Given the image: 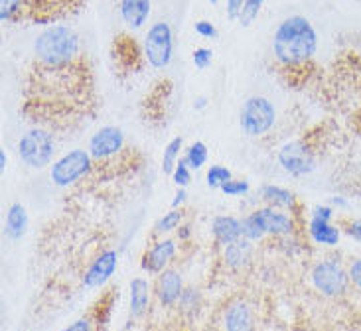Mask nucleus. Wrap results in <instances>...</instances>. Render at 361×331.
<instances>
[{
    "label": "nucleus",
    "mask_w": 361,
    "mask_h": 331,
    "mask_svg": "<svg viewBox=\"0 0 361 331\" xmlns=\"http://www.w3.org/2000/svg\"><path fill=\"white\" fill-rule=\"evenodd\" d=\"M97 111L95 75L68 26H49L34 44L22 113L46 130H71Z\"/></svg>",
    "instance_id": "nucleus-1"
},
{
    "label": "nucleus",
    "mask_w": 361,
    "mask_h": 331,
    "mask_svg": "<svg viewBox=\"0 0 361 331\" xmlns=\"http://www.w3.org/2000/svg\"><path fill=\"white\" fill-rule=\"evenodd\" d=\"M318 48V36L304 16H290L274 32L273 49L276 61L286 69L304 68Z\"/></svg>",
    "instance_id": "nucleus-2"
},
{
    "label": "nucleus",
    "mask_w": 361,
    "mask_h": 331,
    "mask_svg": "<svg viewBox=\"0 0 361 331\" xmlns=\"http://www.w3.org/2000/svg\"><path fill=\"white\" fill-rule=\"evenodd\" d=\"M87 0H24L20 6L18 20H30L34 24H51L75 14Z\"/></svg>",
    "instance_id": "nucleus-3"
},
{
    "label": "nucleus",
    "mask_w": 361,
    "mask_h": 331,
    "mask_svg": "<svg viewBox=\"0 0 361 331\" xmlns=\"http://www.w3.org/2000/svg\"><path fill=\"white\" fill-rule=\"evenodd\" d=\"M130 148L125 146V135L117 127H103L89 140V154L95 162L93 170L115 166V158H123Z\"/></svg>",
    "instance_id": "nucleus-4"
},
{
    "label": "nucleus",
    "mask_w": 361,
    "mask_h": 331,
    "mask_svg": "<svg viewBox=\"0 0 361 331\" xmlns=\"http://www.w3.org/2000/svg\"><path fill=\"white\" fill-rule=\"evenodd\" d=\"M56 152V142L46 128H32L18 142V154L22 162L30 168H46Z\"/></svg>",
    "instance_id": "nucleus-5"
},
{
    "label": "nucleus",
    "mask_w": 361,
    "mask_h": 331,
    "mask_svg": "<svg viewBox=\"0 0 361 331\" xmlns=\"http://www.w3.org/2000/svg\"><path fill=\"white\" fill-rule=\"evenodd\" d=\"M95 168V162L89 152L85 150H71L69 154L61 156L58 162H54L51 170H49V177L51 182L59 187H66L83 180L85 175L91 174Z\"/></svg>",
    "instance_id": "nucleus-6"
},
{
    "label": "nucleus",
    "mask_w": 361,
    "mask_h": 331,
    "mask_svg": "<svg viewBox=\"0 0 361 331\" xmlns=\"http://www.w3.org/2000/svg\"><path fill=\"white\" fill-rule=\"evenodd\" d=\"M274 118L276 113L269 99L251 97L247 99L241 111V128L247 137H263L273 128Z\"/></svg>",
    "instance_id": "nucleus-7"
},
{
    "label": "nucleus",
    "mask_w": 361,
    "mask_h": 331,
    "mask_svg": "<svg viewBox=\"0 0 361 331\" xmlns=\"http://www.w3.org/2000/svg\"><path fill=\"white\" fill-rule=\"evenodd\" d=\"M312 284L318 292L328 298H338L348 292L350 273H345L342 264L334 261H322L312 268Z\"/></svg>",
    "instance_id": "nucleus-8"
},
{
    "label": "nucleus",
    "mask_w": 361,
    "mask_h": 331,
    "mask_svg": "<svg viewBox=\"0 0 361 331\" xmlns=\"http://www.w3.org/2000/svg\"><path fill=\"white\" fill-rule=\"evenodd\" d=\"M172 30L166 22H157L148 30L147 42H145V56L152 68L164 69L172 59Z\"/></svg>",
    "instance_id": "nucleus-9"
},
{
    "label": "nucleus",
    "mask_w": 361,
    "mask_h": 331,
    "mask_svg": "<svg viewBox=\"0 0 361 331\" xmlns=\"http://www.w3.org/2000/svg\"><path fill=\"white\" fill-rule=\"evenodd\" d=\"M279 164L293 175L310 174L314 170V154L304 142H288L279 150Z\"/></svg>",
    "instance_id": "nucleus-10"
},
{
    "label": "nucleus",
    "mask_w": 361,
    "mask_h": 331,
    "mask_svg": "<svg viewBox=\"0 0 361 331\" xmlns=\"http://www.w3.org/2000/svg\"><path fill=\"white\" fill-rule=\"evenodd\" d=\"M117 261L118 256L115 251H105L95 263L89 266V270L85 273V278H83V284H85L87 288L103 286V284L107 282L109 278L113 276V273H115Z\"/></svg>",
    "instance_id": "nucleus-11"
},
{
    "label": "nucleus",
    "mask_w": 361,
    "mask_h": 331,
    "mask_svg": "<svg viewBox=\"0 0 361 331\" xmlns=\"http://www.w3.org/2000/svg\"><path fill=\"white\" fill-rule=\"evenodd\" d=\"M255 217H257V221L259 225L263 227L264 235L271 233V235H290L294 229L293 219L288 217V215L279 213V211H274L271 207H264V209H257L255 211Z\"/></svg>",
    "instance_id": "nucleus-12"
},
{
    "label": "nucleus",
    "mask_w": 361,
    "mask_h": 331,
    "mask_svg": "<svg viewBox=\"0 0 361 331\" xmlns=\"http://www.w3.org/2000/svg\"><path fill=\"white\" fill-rule=\"evenodd\" d=\"M158 300L164 306H174V304L182 298L184 294V284H182V276L176 270H164L158 278Z\"/></svg>",
    "instance_id": "nucleus-13"
},
{
    "label": "nucleus",
    "mask_w": 361,
    "mask_h": 331,
    "mask_svg": "<svg viewBox=\"0 0 361 331\" xmlns=\"http://www.w3.org/2000/svg\"><path fill=\"white\" fill-rule=\"evenodd\" d=\"M176 254V244L174 241H160L157 243L147 254H145V263H142V268L148 270V273H162L164 266H166Z\"/></svg>",
    "instance_id": "nucleus-14"
},
{
    "label": "nucleus",
    "mask_w": 361,
    "mask_h": 331,
    "mask_svg": "<svg viewBox=\"0 0 361 331\" xmlns=\"http://www.w3.org/2000/svg\"><path fill=\"white\" fill-rule=\"evenodd\" d=\"M225 331H253L255 320L251 308L245 302H233L224 318Z\"/></svg>",
    "instance_id": "nucleus-15"
},
{
    "label": "nucleus",
    "mask_w": 361,
    "mask_h": 331,
    "mask_svg": "<svg viewBox=\"0 0 361 331\" xmlns=\"http://www.w3.org/2000/svg\"><path fill=\"white\" fill-rule=\"evenodd\" d=\"M212 233H214L217 243L227 246V244L241 239V235H243L241 233V221L235 217H227V215L215 217L214 223H212Z\"/></svg>",
    "instance_id": "nucleus-16"
},
{
    "label": "nucleus",
    "mask_w": 361,
    "mask_h": 331,
    "mask_svg": "<svg viewBox=\"0 0 361 331\" xmlns=\"http://www.w3.org/2000/svg\"><path fill=\"white\" fill-rule=\"evenodd\" d=\"M115 59L128 71L140 69V49H138L137 42L128 36H118L115 39Z\"/></svg>",
    "instance_id": "nucleus-17"
},
{
    "label": "nucleus",
    "mask_w": 361,
    "mask_h": 331,
    "mask_svg": "<svg viewBox=\"0 0 361 331\" xmlns=\"http://www.w3.org/2000/svg\"><path fill=\"white\" fill-rule=\"evenodd\" d=\"M121 16L127 26L138 30L150 16V0H121Z\"/></svg>",
    "instance_id": "nucleus-18"
},
{
    "label": "nucleus",
    "mask_w": 361,
    "mask_h": 331,
    "mask_svg": "<svg viewBox=\"0 0 361 331\" xmlns=\"http://www.w3.org/2000/svg\"><path fill=\"white\" fill-rule=\"evenodd\" d=\"M308 231H310V237L314 239V243L324 244V246H336V244L340 243V229L338 227H334L330 221H320V219H310V227H308Z\"/></svg>",
    "instance_id": "nucleus-19"
},
{
    "label": "nucleus",
    "mask_w": 361,
    "mask_h": 331,
    "mask_svg": "<svg viewBox=\"0 0 361 331\" xmlns=\"http://www.w3.org/2000/svg\"><path fill=\"white\" fill-rule=\"evenodd\" d=\"M251 256H253V246H251V241H247V239H239V241L225 246V263L235 270L247 266Z\"/></svg>",
    "instance_id": "nucleus-20"
},
{
    "label": "nucleus",
    "mask_w": 361,
    "mask_h": 331,
    "mask_svg": "<svg viewBox=\"0 0 361 331\" xmlns=\"http://www.w3.org/2000/svg\"><path fill=\"white\" fill-rule=\"evenodd\" d=\"M28 229V213L20 204L10 205L6 213V235L10 239H20Z\"/></svg>",
    "instance_id": "nucleus-21"
},
{
    "label": "nucleus",
    "mask_w": 361,
    "mask_h": 331,
    "mask_svg": "<svg viewBox=\"0 0 361 331\" xmlns=\"http://www.w3.org/2000/svg\"><path fill=\"white\" fill-rule=\"evenodd\" d=\"M148 308V282L145 278H135L130 282V316L140 318Z\"/></svg>",
    "instance_id": "nucleus-22"
},
{
    "label": "nucleus",
    "mask_w": 361,
    "mask_h": 331,
    "mask_svg": "<svg viewBox=\"0 0 361 331\" xmlns=\"http://www.w3.org/2000/svg\"><path fill=\"white\" fill-rule=\"evenodd\" d=\"M261 195H263L264 201L273 207H294V204H296L293 192L284 189L281 185H263Z\"/></svg>",
    "instance_id": "nucleus-23"
},
{
    "label": "nucleus",
    "mask_w": 361,
    "mask_h": 331,
    "mask_svg": "<svg viewBox=\"0 0 361 331\" xmlns=\"http://www.w3.org/2000/svg\"><path fill=\"white\" fill-rule=\"evenodd\" d=\"M182 144H184V140H182V137H178L174 140H170L168 146L164 148V156H162V172L164 174H172L174 172V168L180 162L178 158H180Z\"/></svg>",
    "instance_id": "nucleus-24"
},
{
    "label": "nucleus",
    "mask_w": 361,
    "mask_h": 331,
    "mask_svg": "<svg viewBox=\"0 0 361 331\" xmlns=\"http://www.w3.org/2000/svg\"><path fill=\"white\" fill-rule=\"evenodd\" d=\"M184 160L192 170H200L207 162V146H205L204 142H200V140L194 142V144H190V148L185 150Z\"/></svg>",
    "instance_id": "nucleus-25"
},
{
    "label": "nucleus",
    "mask_w": 361,
    "mask_h": 331,
    "mask_svg": "<svg viewBox=\"0 0 361 331\" xmlns=\"http://www.w3.org/2000/svg\"><path fill=\"white\" fill-rule=\"evenodd\" d=\"M205 180H207V185H209V187H221V185L227 184L229 180H233V175H231V172H229L225 166L215 164L207 170Z\"/></svg>",
    "instance_id": "nucleus-26"
},
{
    "label": "nucleus",
    "mask_w": 361,
    "mask_h": 331,
    "mask_svg": "<svg viewBox=\"0 0 361 331\" xmlns=\"http://www.w3.org/2000/svg\"><path fill=\"white\" fill-rule=\"evenodd\" d=\"M241 233L247 241H259V239H263V227L259 225L257 221V217L253 213L247 215L243 221H241Z\"/></svg>",
    "instance_id": "nucleus-27"
},
{
    "label": "nucleus",
    "mask_w": 361,
    "mask_h": 331,
    "mask_svg": "<svg viewBox=\"0 0 361 331\" xmlns=\"http://www.w3.org/2000/svg\"><path fill=\"white\" fill-rule=\"evenodd\" d=\"M264 0H245L243 8L239 12V22H241V26H249L251 22H253L257 16H259V12L263 8Z\"/></svg>",
    "instance_id": "nucleus-28"
},
{
    "label": "nucleus",
    "mask_w": 361,
    "mask_h": 331,
    "mask_svg": "<svg viewBox=\"0 0 361 331\" xmlns=\"http://www.w3.org/2000/svg\"><path fill=\"white\" fill-rule=\"evenodd\" d=\"M22 2H24V0H0V20H2V22L18 20Z\"/></svg>",
    "instance_id": "nucleus-29"
},
{
    "label": "nucleus",
    "mask_w": 361,
    "mask_h": 331,
    "mask_svg": "<svg viewBox=\"0 0 361 331\" xmlns=\"http://www.w3.org/2000/svg\"><path fill=\"white\" fill-rule=\"evenodd\" d=\"M190 170H192V168H190L188 162L182 158L176 164V168H174V172H172V180H174V184H176L178 187H185V185L190 184V180H192Z\"/></svg>",
    "instance_id": "nucleus-30"
},
{
    "label": "nucleus",
    "mask_w": 361,
    "mask_h": 331,
    "mask_svg": "<svg viewBox=\"0 0 361 331\" xmlns=\"http://www.w3.org/2000/svg\"><path fill=\"white\" fill-rule=\"evenodd\" d=\"M219 189L225 195H229V197H239V195H245L249 192V182H245V180H229Z\"/></svg>",
    "instance_id": "nucleus-31"
},
{
    "label": "nucleus",
    "mask_w": 361,
    "mask_h": 331,
    "mask_svg": "<svg viewBox=\"0 0 361 331\" xmlns=\"http://www.w3.org/2000/svg\"><path fill=\"white\" fill-rule=\"evenodd\" d=\"M180 219H182V213L180 211H170L166 213L160 221L157 223V231L158 233H166V231H172V229H176L178 225H180Z\"/></svg>",
    "instance_id": "nucleus-32"
},
{
    "label": "nucleus",
    "mask_w": 361,
    "mask_h": 331,
    "mask_svg": "<svg viewBox=\"0 0 361 331\" xmlns=\"http://www.w3.org/2000/svg\"><path fill=\"white\" fill-rule=\"evenodd\" d=\"M212 58H214V54H212V49L207 48H197L194 51V65L197 69H205L209 68V63H212Z\"/></svg>",
    "instance_id": "nucleus-33"
},
{
    "label": "nucleus",
    "mask_w": 361,
    "mask_h": 331,
    "mask_svg": "<svg viewBox=\"0 0 361 331\" xmlns=\"http://www.w3.org/2000/svg\"><path fill=\"white\" fill-rule=\"evenodd\" d=\"M180 304H182V308H184V312L188 310H197V306H200V296L195 290H185L182 294V298H180Z\"/></svg>",
    "instance_id": "nucleus-34"
},
{
    "label": "nucleus",
    "mask_w": 361,
    "mask_h": 331,
    "mask_svg": "<svg viewBox=\"0 0 361 331\" xmlns=\"http://www.w3.org/2000/svg\"><path fill=\"white\" fill-rule=\"evenodd\" d=\"M195 34H200L202 38H215L217 36V30L212 22H207V20H200V22H195Z\"/></svg>",
    "instance_id": "nucleus-35"
},
{
    "label": "nucleus",
    "mask_w": 361,
    "mask_h": 331,
    "mask_svg": "<svg viewBox=\"0 0 361 331\" xmlns=\"http://www.w3.org/2000/svg\"><path fill=\"white\" fill-rule=\"evenodd\" d=\"M312 217L314 219H320V221H332L334 209L330 205H318V207L314 209Z\"/></svg>",
    "instance_id": "nucleus-36"
},
{
    "label": "nucleus",
    "mask_w": 361,
    "mask_h": 331,
    "mask_svg": "<svg viewBox=\"0 0 361 331\" xmlns=\"http://www.w3.org/2000/svg\"><path fill=\"white\" fill-rule=\"evenodd\" d=\"M245 0H227V16L231 20L239 18V12L243 8Z\"/></svg>",
    "instance_id": "nucleus-37"
},
{
    "label": "nucleus",
    "mask_w": 361,
    "mask_h": 331,
    "mask_svg": "<svg viewBox=\"0 0 361 331\" xmlns=\"http://www.w3.org/2000/svg\"><path fill=\"white\" fill-rule=\"evenodd\" d=\"M350 280L361 290V258L353 261L352 266H350Z\"/></svg>",
    "instance_id": "nucleus-38"
},
{
    "label": "nucleus",
    "mask_w": 361,
    "mask_h": 331,
    "mask_svg": "<svg viewBox=\"0 0 361 331\" xmlns=\"http://www.w3.org/2000/svg\"><path fill=\"white\" fill-rule=\"evenodd\" d=\"M63 331H91V323H89V320H78V322L71 323L68 330Z\"/></svg>",
    "instance_id": "nucleus-39"
},
{
    "label": "nucleus",
    "mask_w": 361,
    "mask_h": 331,
    "mask_svg": "<svg viewBox=\"0 0 361 331\" xmlns=\"http://www.w3.org/2000/svg\"><path fill=\"white\" fill-rule=\"evenodd\" d=\"M348 233H350V237H353L355 241H360L361 243V221H353V223L350 225V229H348Z\"/></svg>",
    "instance_id": "nucleus-40"
},
{
    "label": "nucleus",
    "mask_w": 361,
    "mask_h": 331,
    "mask_svg": "<svg viewBox=\"0 0 361 331\" xmlns=\"http://www.w3.org/2000/svg\"><path fill=\"white\" fill-rule=\"evenodd\" d=\"M184 201H185V189H184V187H180V189H178V194H176V199L172 201V205H174V207H178V205L184 204Z\"/></svg>",
    "instance_id": "nucleus-41"
},
{
    "label": "nucleus",
    "mask_w": 361,
    "mask_h": 331,
    "mask_svg": "<svg viewBox=\"0 0 361 331\" xmlns=\"http://www.w3.org/2000/svg\"><path fill=\"white\" fill-rule=\"evenodd\" d=\"M6 164H8V158H6V152H4V150H0V170H2V172L6 170Z\"/></svg>",
    "instance_id": "nucleus-42"
},
{
    "label": "nucleus",
    "mask_w": 361,
    "mask_h": 331,
    "mask_svg": "<svg viewBox=\"0 0 361 331\" xmlns=\"http://www.w3.org/2000/svg\"><path fill=\"white\" fill-rule=\"evenodd\" d=\"M332 205H338V207H348L345 199L343 197H332Z\"/></svg>",
    "instance_id": "nucleus-43"
},
{
    "label": "nucleus",
    "mask_w": 361,
    "mask_h": 331,
    "mask_svg": "<svg viewBox=\"0 0 361 331\" xmlns=\"http://www.w3.org/2000/svg\"><path fill=\"white\" fill-rule=\"evenodd\" d=\"M190 235V229L188 227H182V231H180V239H185Z\"/></svg>",
    "instance_id": "nucleus-44"
},
{
    "label": "nucleus",
    "mask_w": 361,
    "mask_h": 331,
    "mask_svg": "<svg viewBox=\"0 0 361 331\" xmlns=\"http://www.w3.org/2000/svg\"><path fill=\"white\" fill-rule=\"evenodd\" d=\"M205 107V99H197V108Z\"/></svg>",
    "instance_id": "nucleus-45"
},
{
    "label": "nucleus",
    "mask_w": 361,
    "mask_h": 331,
    "mask_svg": "<svg viewBox=\"0 0 361 331\" xmlns=\"http://www.w3.org/2000/svg\"><path fill=\"white\" fill-rule=\"evenodd\" d=\"M355 331H361V330H355Z\"/></svg>",
    "instance_id": "nucleus-46"
}]
</instances>
